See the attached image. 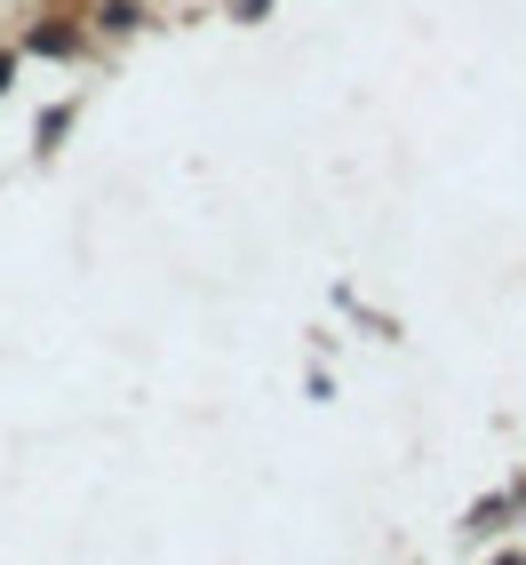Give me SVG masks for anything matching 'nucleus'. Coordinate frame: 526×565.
I'll return each mask as SVG.
<instances>
[]
</instances>
